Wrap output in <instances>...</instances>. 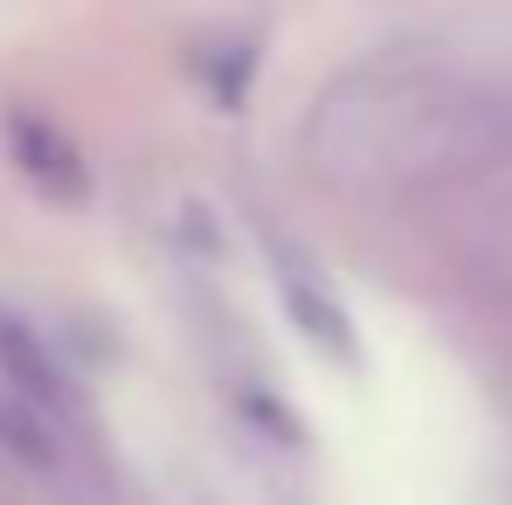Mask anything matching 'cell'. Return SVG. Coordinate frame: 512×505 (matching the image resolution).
<instances>
[]
</instances>
